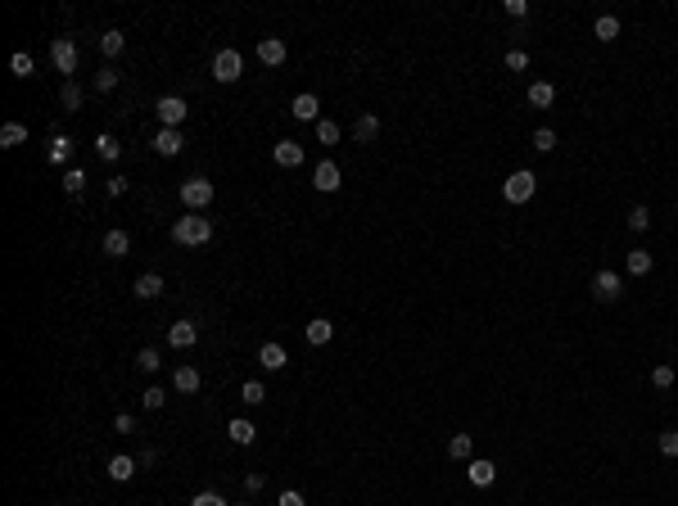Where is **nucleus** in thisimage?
I'll use <instances>...</instances> for the list:
<instances>
[{
  "mask_svg": "<svg viewBox=\"0 0 678 506\" xmlns=\"http://www.w3.org/2000/svg\"><path fill=\"white\" fill-rule=\"evenodd\" d=\"M226 434H231V443L249 448V443L258 439V429H253V421H244V416H240V421H231V425H226Z\"/></svg>",
  "mask_w": 678,
  "mask_h": 506,
  "instance_id": "22",
  "label": "nucleus"
},
{
  "mask_svg": "<svg viewBox=\"0 0 678 506\" xmlns=\"http://www.w3.org/2000/svg\"><path fill=\"white\" fill-rule=\"evenodd\" d=\"M660 456H678V429H665L660 434Z\"/></svg>",
  "mask_w": 678,
  "mask_h": 506,
  "instance_id": "42",
  "label": "nucleus"
},
{
  "mask_svg": "<svg viewBox=\"0 0 678 506\" xmlns=\"http://www.w3.org/2000/svg\"><path fill=\"white\" fill-rule=\"evenodd\" d=\"M136 366H141L145 375H154L158 366H163V357H158V348H141V353H136Z\"/></svg>",
  "mask_w": 678,
  "mask_h": 506,
  "instance_id": "32",
  "label": "nucleus"
},
{
  "mask_svg": "<svg viewBox=\"0 0 678 506\" xmlns=\"http://www.w3.org/2000/svg\"><path fill=\"white\" fill-rule=\"evenodd\" d=\"M312 186L322 190V194L339 190V167H335V163H317V172H312Z\"/></svg>",
  "mask_w": 678,
  "mask_h": 506,
  "instance_id": "15",
  "label": "nucleus"
},
{
  "mask_svg": "<svg viewBox=\"0 0 678 506\" xmlns=\"http://www.w3.org/2000/svg\"><path fill=\"white\" fill-rule=\"evenodd\" d=\"M376 136H380V118H376V114H362V118L353 122V141H357V145H371Z\"/></svg>",
  "mask_w": 678,
  "mask_h": 506,
  "instance_id": "14",
  "label": "nucleus"
},
{
  "mask_svg": "<svg viewBox=\"0 0 678 506\" xmlns=\"http://www.w3.org/2000/svg\"><path fill=\"white\" fill-rule=\"evenodd\" d=\"M100 50H104L109 59H118L122 50H127V36H122V32H104V36H100Z\"/></svg>",
  "mask_w": 678,
  "mask_h": 506,
  "instance_id": "29",
  "label": "nucleus"
},
{
  "mask_svg": "<svg viewBox=\"0 0 678 506\" xmlns=\"http://www.w3.org/2000/svg\"><path fill=\"white\" fill-rule=\"evenodd\" d=\"M466 475H471V484H475V488H488L493 479H498V466L484 461V456H475V461L466 466Z\"/></svg>",
  "mask_w": 678,
  "mask_h": 506,
  "instance_id": "12",
  "label": "nucleus"
},
{
  "mask_svg": "<svg viewBox=\"0 0 678 506\" xmlns=\"http://www.w3.org/2000/svg\"><path fill=\"white\" fill-rule=\"evenodd\" d=\"M59 109H64V114H77V109H82V86L77 82L59 86Z\"/></svg>",
  "mask_w": 678,
  "mask_h": 506,
  "instance_id": "23",
  "label": "nucleus"
},
{
  "mask_svg": "<svg viewBox=\"0 0 678 506\" xmlns=\"http://www.w3.org/2000/svg\"><path fill=\"white\" fill-rule=\"evenodd\" d=\"M45 158H50L55 167H64L68 158H72V136H55V141H50V150H45Z\"/></svg>",
  "mask_w": 678,
  "mask_h": 506,
  "instance_id": "21",
  "label": "nucleus"
},
{
  "mask_svg": "<svg viewBox=\"0 0 678 506\" xmlns=\"http://www.w3.org/2000/svg\"><path fill=\"white\" fill-rule=\"evenodd\" d=\"M141 402H145V407H150V412H158V407H163V402H168V389H158V385H150V389H145V393H141Z\"/></svg>",
  "mask_w": 678,
  "mask_h": 506,
  "instance_id": "37",
  "label": "nucleus"
},
{
  "mask_svg": "<svg viewBox=\"0 0 678 506\" xmlns=\"http://www.w3.org/2000/svg\"><path fill=\"white\" fill-rule=\"evenodd\" d=\"M593 299L597 303H615V299H620V276H615V271H597V276H593Z\"/></svg>",
  "mask_w": 678,
  "mask_h": 506,
  "instance_id": "8",
  "label": "nucleus"
},
{
  "mask_svg": "<svg viewBox=\"0 0 678 506\" xmlns=\"http://www.w3.org/2000/svg\"><path fill=\"white\" fill-rule=\"evenodd\" d=\"M280 506H307V502L299 497V493H280Z\"/></svg>",
  "mask_w": 678,
  "mask_h": 506,
  "instance_id": "49",
  "label": "nucleus"
},
{
  "mask_svg": "<svg viewBox=\"0 0 678 506\" xmlns=\"http://www.w3.org/2000/svg\"><path fill=\"white\" fill-rule=\"evenodd\" d=\"M307 343H312V348H322V343H330V335H335V326H330L326 317H317V321H307Z\"/></svg>",
  "mask_w": 678,
  "mask_h": 506,
  "instance_id": "17",
  "label": "nucleus"
},
{
  "mask_svg": "<svg viewBox=\"0 0 678 506\" xmlns=\"http://www.w3.org/2000/svg\"><path fill=\"white\" fill-rule=\"evenodd\" d=\"M114 86H118V72H114V68H100V72H95V91H100V95H109Z\"/></svg>",
  "mask_w": 678,
  "mask_h": 506,
  "instance_id": "39",
  "label": "nucleus"
},
{
  "mask_svg": "<svg viewBox=\"0 0 678 506\" xmlns=\"http://www.w3.org/2000/svg\"><path fill=\"white\" fill-rule=\"evenodd\" d=\"M534 150H538V154H552V150H557V131H552V127H538V131H534Z\"/></svg>",
  "mask_w": 678,
  "mask_h": 506,
  "instance_id": "33",
  "label": "nucleus"
},
{
  "mask_svg": "<svg viewBox=\"0 0 678 506\" xmlns=\"http://www.w3.org/2000/svg\"><path fill=\"white\" fill-rule=\"evenodd\" d=\"M64 190L72 194V199H77V194L86 190V172H82V167H68V177H64Z\"/></svg>",
  "mask_w": 678,
  "mask_h": 506,
  "instance_id": "35",
  "label": "nucleus"
},
{
  "mask_svg": "<svg viewBox=\"0 0 678 506\" xmlns=\"http://www.w3.org/2000/svg\"><path fill=\"white\" fill-rule=\"evenodd\" d=\"M317 141H322V145H339V122L322 118V122H317Z\"/></svg>",
  "mask_w": 678,
  "mask_h": 506,
  "instance_id": "34",
  "label": "nucleus"
},
{
  "mask_svg": "<svg viewBox=\"0 0 678 506\" xmlns=\"http://www.w3.org/2000/svg\"><path fill=\"white\" fill-rule=\"evenodd\" d=\"M317 109H322V104H317V95H307V91H303V95H294L290 114L299 118V122H322V118H317Z\"/></svg>",
  "mask_w": 678,
  "mask_h": 506,
  "instance_id": "13",
  "label": "nucleus"
},
{
  "mask_svg": "<svg viewBox=\"0 0 678 506\" xmlns=\"http://www.w3.org/2000/svg\"><path fill=\"white\" fill-rule=\"evenodd\" d=\"M240 72H244L240 50H217V59H213V77H217V82H236Z\"/></svg>",
  "mask_w": 678,
  "mask_h": 506,
  "instance_id": "6",
  "label": "nucleus"
},
{
  "mask_svg": "<svg viewBox=\"0 0 678 506\" xmlns=\"http://www.w3.org/2000/svg\"><path fill=\"white\" fill-rule=\"evenodd\" d=\"M9 68H14V77H32V72H36L32 55H14V59H9Z\"/></svg>",
  "mask_w": 678,
  "mask_h": 506,
  "instance_id": "41",
  "label": "nucleus"
},
{
  "mask_svg": "<svg viewBox=\"0 0 678 506\" xmlns=\"http://www.w3.org/2000/svg\"><path fill=\"white\" fill-rule=\"evenodd\" d=\"M195 339H199V326H195V321H177V326L168 330L172 348H195Z\"/></svg>",
  "mask_w": 678,
  "mask_h": 506,
  "instance_id": "11",
  "label": "nucleus"
},
{
  "mask_svg": "<svg viewBox=\"0 0 678 506\" xmlns=\"http://www.w3.org/2000/svg\"><path fill=\"white\" fill-rule=\"evenodd\" d=\"M23 141H28V127H23V122H5V127H0V145H5V150H14Z\"/></svg>",
  "mask_w": 678,
  "mask_h": 506,
  "instance_id": "28",
  "label": "nucleus"
},
{
  "mask_svg": "<svg viewBox=\"0 0 678 506\" xmlns=\"http://www.w3.org/2000/svg\"><path fill=\"white\" fill-rule=\"evenodd\" d=\"M647 226H651V213H647V208H643V204L628 208V231H647Z\"/></svg>",
  "mask_w": 678,
  "mask_h": 506,
  "instance_id": "38",
  "label": "nucleus"
},
{
  "mask_svg": "<svg viewBox=\"0 0 678 506\" xmlns=\"http://www.w3.org/2000/svg\"><path fill=\"white\" fill-rule=\"evenodd\" d=\"M154 114H158V122H163V127H181V122H186V100H181V95H163V100L154 104Z\"/></svg>",
  "mask_w": 678,
  "mask_h": 506,
  "instance_id": "5",
  "label": "nucleus"
},
{
  "mask_svg": "<svg viewBox=\"0 0 678 506\" xmlns=\"http://www.w3.org/2000/svg\"><path fill=\"white\" fill-rule=\"evenodd\" d=\"M240 398H244V407H258V402H267V389H263V380H244Z\"/></svg>",
  "mask_w": 678,
  "mask_h": 506,
  "instance_id": "30",
  "label": "nucleus"
},
{
  "mask_svg": "<svg viewBox=\"0 0 678 506\" xmlns=\"http://www.w3.org/2000/svg\"><path fill=\"white\" fill-rule=\"evenodd\" d=\"M624 271H628V276H647V271H651V253L647 249H633L624 258Z\"/></svg>",
  "mask_w": 678,
  "mask_h": 506,
  "instance_id": "27",
  "label": "nucleus"
},
{
  "mask_svg": "<svg viewBox=\"0 0 678 506\" xmlns=\"http://www.w3.org/2000/svg\"><path fill=\"white\" fill-rule=\"evenodd\" d=\"M50 59H55V68L64 72V82H72V72H77V45H72L68 36H59L50 45Z\"/></svg>",
  "mask_w": 678,
  "mask_h": 506,
  "instance_id": "4",
  "label": "nucleus"
},
{
  "mask_svg": "<svg viewBox=\"0 0 678 506\" xmlns=\"http://www.w3.org/2000/svg\"><path fill=\"white\" fill-rule=\"evenodd\" d=\"M172 389H177V393H195V389H199V371H195V366H177V371H172Z\"/></svg>",
  "mask_w": 678,
  "mask_h": 506,
  "instance_id": "18",
  "label": "nucleus"
},
{
  "mask_svg": "<svg viewBox=\"0 0 678 506\" xmlns=\"http://www.w3.org/2000/svg\"><path fill=\"white\" fill-rule=\"evenodd\" d=\"M552 100H557V86H552V82H534V86H529V104H534V109H547Z\"/></svg>",
  "mask_w": 678,
  "mask_h": 506,
  "instance_id": "25",
  "label": "nucleus"
},
{
  "mask_svg": "<svg viewBox=\"0 0 678 506\" xmlns=\"http://www.w3.org/2000/svg\"><path fill=\"white\" fill-rule=\"evenodd\" d=\"M593 32L601 36V41H615V36H620V18H615V14H601V18L593 23Z\"/></svg>",
  "mask_w": 678,
  "mask_h": 506,
  "instance_id": "31",
  "label": "nucleus"
},
{
  "mask_svg": "<svg viewBox=\"0 0 678 506\" xmlns=\"http://www.w3.org/2000/svg\"><path fill=\"white\" fill-rule=\"evenodd\" d=\"M114 429H118V434H131V429H136V421H131V416H127V412H122V416H118V421H114Z\"/></svg>",
  "mask_w": 678,
  "mask_h": 506,
  "instance_id": "46",
  "label": "nucleus"
},
{
  "mask_svg": "<svg viewBox=\"0 0 678 506\" xmlns=\"http://www.w3.org/2000/svg\"><path fill=\"white\" fill-rule=\"evenodd\" d=\"M213 240V221L190 213V217H177V226H172V244H186V249H199V244Z\"/></svg>",
  "mask_w": 678,
  "mask_h": 506,
  "instance_id": "1",
  "label": "nucleus"
},
{
  "mask_svg": "<svg viewBox=\"0 0 678 506\" xmlns=\"http://www.w3.org/2000/svg\"><path fill=\"white\" fill-rule=\"evenodd\" d=\"M181 204H186L190 213H199V208H208V204H213V181H204V177H190V181H181Z\"/></svg>",
  "mask_w": 678,
  "mask_h": 506,
  "instance_id": "3",
  "label": "nucleus"
},
{
  "mask_svg": "<svg viewBox=\"0 0 678 506\" xmlns=\"http://www.w3.org/2000/svg\"><path fill=\"white\" fill-rule=\"evenodd\" d=\"M190 506H226V497H222V493H195Z\"/></svg>",
  "mask_w": 678,
  "mask_h": 506,
  "instance_id": "43",
  "label": "nucleus"
},
{
  "mask_svg": "<svg viewBox=\"0 0 678 506\" xmlns=\"http://www.w3.org/2000/svg\"><path fill=\"white\" fill-rule=\"evenodd\" d=\"M507 68H511V72H525V68H529V55H525V50H507Z\"/></svg>",
  "mask_w": 678,
  "mask_h": 506,
  "instance_id": "44",
  "label": "nucleus"
},
{
  "mask_svg": "<svg viewBox=\"0 0 678 506\" xmlns=\"http://www.w3.org/2000/svg\"><path fill=\"white\" fill-rule=\"evenodd\" d=\"M471 452H475L471 434H452L448 439V456H452V461H471Z\"/></svg>",
  "mask_w": 678,
  "mask_h": 506,
  "instance_id": "26",
  "label": "nucleus"
},
{
  "mask_svg": "<svg viewBox=\"0 0 678 506\" xmlns=\"http://www.w3.org/2000/svg\"><path fill=\"white\" fill-rule=\"evenodd\" d=\"M534 186H538V177L529 167H520V172H511V177H507L502 194H507V204H529V199H534Z\"/></svg>",
  "mask_w": 678,
  "mask_h": 506,
  "instance_id": "2",
  "label": "nucleus"
},
{
  "mask_svg": "<svg viewBox=\"0 0 678 506\" xmlns=\"http://www.w3.org/2000/svg\"><path fill=\"white\" fill-rule=\"evenodd\" d=\"M127 186H131L127 177H114V181H109V194H127Z\"/></svg>",
  "mask_w": 678,
  "mask_h": 506,
  "instance_id": "47",
  "label": "nucleus"
},
{
  "mask_svg": "<svg viewBox=\"0 0 678 506\" xmlns=\"http://www.w3.org/2000/svg\"><path fill=\"white\" fill-rule=\"evenodd\" d=\"M163 294V276L158 271H145L141 280H136V299H158Z\"/></svg>",
  "mask_w": 678,
  "mask_h": 506,
  "instance_id": "19",
  "label": "nucleus"
},
{
  "mask_svg": "<svg viewBox=\"0 0 678 506\" xmlns=\"http://www.w3.org/2000/svg\"><path fill=\"white\" fill-rule=\"evenodd\" d=\"M507 14H511V18H525L529 5H525V0H507Z\"/></svg>",
  "mask_w": 678,
  "mask_h": 506,
  "instance_id": "45",
  "label": "nucleus"
},
{
  "mask_svg": "<svg viewBox=\"0 0 678 506\" xmlns=\"http://www.w3.org/2000/svg\"><path fill=\"white\" fill-rule=\"evenodd\" d=\"M136 456H114V461H109V479H118V484H127V479L136 475Z\"/></svg>",
  "mask_w": 678,
  "mask_h": 506,
  "instance_id": "24",
  "label": "nucleus"
},
{
  "mask_svg": "<svg viewBox=\"0 0 678 506\" xmlns=\"http://www.w3.org/2000/svg\"><path fill=\"white\" fill-rule=\"evenodd\" d=\"M271 158H276L280 167H303V158H307V154H303V145H299V141H280L276 150H271Z\"/></svg>",
  "mask_w": 678,
  "mask_h": 506,
  "instance_id": "10",
  "label": "nucleus"
},
{
  "mask_svg": "<svg viewBox=\"0 0 678 506\" xmlns=\"http://www.w3.org/2000/svg\"><path fill=\"white\" fill-rule=\"evenodd\" d=\"M285 41H280V36H263V41H258V64H267V68H280L285 64Z\"/></svg>",
  "mask_w": 678,
  "mask_h": 506,
  "instance_id": "7",
  "label": "nucleus"
},
{
  "mask_svg": "<svg viewBox=\"0 0 678 506\" xmlns=\"http://www.w3.org/2000/svg\"><path fill=\"white\" fill-rule=\"evenodd\" d=\"M95 154H100V158H118L122 145L114 141V136H95Z\"/></svg>",
  "mask_w": 678,
  "mask_h": 506,
  "instance_id": "36",
  "label": "nucleus"
},
{
  "mask_svg": "<svg viewBox=\"0 0 678 506\" xmlns=\"http://www.w3.org/2000/svg\"><path fill=\"white\" fill-rule=\"evenodd\" d=\"M263 484H267L263 475H249V479H244V488H249V493H263Z\"/></svg>",
  "mask_w": 678,
  "mask_h": 506,
  "instance_id": "48",
  "label": "nucleus"
},
{
  "mask_svg": "<svg viewBox=\"0 0 678 506\" xmlns=\"http://www.w3.org/2000/svg\"><path fill=\"white\" fill-rule=\"evenodd\" d=\"M285 362H290V357H285L280 343H263V348H258V366H263V371H280Z\"/></svg>",
  "mask_w": 678,
  "mask_h": 506,
  "instance_id": "16",
  "label": "nucleus"
},
{
  "mask_svg": "<svg viewBox=\"0 0 678 506\" xmlns=\"http://www.w3.org/2000/svg\"><path fill=\"white\" fill-rule=\"evenodd\" d=\"M674 380H678V371H674V366H656V371H651V385H656V389H669Z\"/></svg>",
  "mask_w": 678,
  "mask_h": 506,
  "instance_id": "40",
  "label": "nucleus"
},
{
  "mask_svg": "<svg viewBox=\"0 0 678 506\" xmlns=\"http://www.w3.org/2000/svg\"><path fill=\"white\" fill-rule=\"evenodd\" d=\"M104 253L109 258H127L131 253V236H127V231H109V236H104Z\"/></svg>",
  "mask_w": 678,
  "mask_h": 506,
  "instance_id": "20",
  "label": "nucleus"
},
{
  "mask_svg": "<svg viewBox=\"0 0 678 506\" xmlns=\"http://www.w3.org/2000/svg\"><path fill=\"white\" fill-rule=\"evenodd\" d=\"M154 150L163 154V158H177L181 150H186V141H181V131H177V127H158V136H154Z\"/></svg>",
  "mask_w": 678,
  "mask_h": 506,
  "instance_id": "9",
  "label": "nucleus"
}]
</instances>
